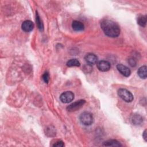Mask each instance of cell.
<instances>
[{
	"mask_svg": "<svg viewBox=\"0 0 147 147\" xmlns=\"http://www.w3.org/2000/svg\"><path fill=\"white\" fill-rule=\"evenodd\" d=\"M97 67L98 69L102 72L108 71L111 67L109 61L106 60H101L97 63Z\"/></svg>",
	"mask_w": 147,
	"mask_h": 147,
	"instance_id": "cell-6",
	"label": "cell"
},
{
	"mask_svg": "<svg viewBox=\"0 0 147 147\" xmlns=\"http://www.w3.org/2000/svg\"><path fill=\"white\" fill-rule=\"evenodd\" d=\"M131 120L132 123L135 125H138L141 124V123L142 122V121H143L141 116L138 114H136V115H133Z\"/></svg>",
	"mask_w": 147,
	"mask_h": 147,
	"instance_id": "cell-13",
	"label": "cell"
},
{
	"mask_svg": "<svg viewBox=\"0 0 147 147\" xmlns=\"http://www.w3.org/2000/svg\"><path fill=\"white\" fill-rule=\"evenodd\" d=\"M84 59H85V60L87 62V63L91 65L97 63V61H98L97 56L93 53L87 54L86 55Z\"/></svg>",
	"mask_w": 147,
	"mask_h": 147,
	"instance_id": "cell-9",
	"label": "cell"
},
{
	"mask_svg": "<svg viewBox=\"0 0 147 147\" xmlns=\"http://www.w3.org/2000/svg\"><path fill=\"white\" fill-rule=\"evenodd\" d=\"M118 95L126 102H131L133 100V94L126 89L120 88L118 91Z\"/></svg>",
	"mask_w": 147,
	"mask_h": 147,
	"instance_id": "cell-3",
	"label": "cell"
},
{
	"mask_svg": "<svg viewBox=\"0 0 147 147\" xmlns=\"http://www.w3.org/2000/svg\"><path fill=\"white\" fill-rule=\"evenodd\" d=\"M79 119L82 123L86 126L91 125L94 122V117L89 112H83L82 113Z\"/></svg>",
	"mask_w": 147,
	"mask_h": 147,
	"instance_id": "cell-2",
	"label": "cell"
},
{
	"mask_svg": "<svg viewBox=\"0 0 147 147\" xmlns=\"http://www.w3.org/2000/svg\"><path fill=\"white\" fill-rule=\"evenodd\" d=\"M72 28L75 31L79 32V31L83 30L84 26L82 22H81L80 21L75 20L72 22Z\"/></svg>",
	"mask_w": 147,
	"mask_h": 147,
	"instance_id": "cell-10",
	"label": "cell"
},
{
	"mask_svg": "<svg viewBox=\"0 0 147 147\" xmlns=\"http://www.w3.org/2000/svg\"><path fill=\"white\" fill-rule=\"evenodd\" d=\"M53 146H57V147H62L64 146V144L62 141H59L54 144L53 145Z\"/></svg>",
	"mask_w": 147,
	"mask_h": 147,
	"instance_id": "cell-18",
	"label": "cell"
},
{
	"mask_svg": "<svg viewBox=\"0 0 147 147\" xmlns=\"http://www.w3.org/2000/svg\"><path fill=\"white\" fill-rule=\"evenodd\" d=\"M60 99L63 103H67L71 102L74 99V94L71 91H65L61 94Z\"/></svg>",
	"mask_w": 147,
	"mask_h": 147,
	"instance_id": "cell-5",
	"label": "cell"
},
{
	"mask_svg": "<svg viewBox=\"0 0 147 147\" xmlns=\"http://www.w3.org/2000/svg\"><path fill=\"white\" fill-rule=\"evenodd\" d=\"M137 23L141 26L145 27L146 24V16H141L137 19Z\"/></svg>",
	"mask_w": 147,
	"mask_h": 147,
	"instance_id": "cell-15",
	"label": "cell"
},
{
	"mask_svg": "<svg viewBox=\"0 0 147 147\" xmlns=\"http://www.w3.org/2000/svg\"><path fill=\"white\" fill-rule=\"evenodd\" d=\"M100 27L105 34L110 37H117L120 34L118 24L110 20L105 19L100 22Z\"/></svg>",
	"mask_w": 147,
	"mask_h": 147,
	"instance_id": "cell-1",
	"label": "cell"
},
{
	"mask_svg": "<svg viewBox=\"0 0 147 147\" xmlns=\"http://www.w3.org/2000/svg\"><path fill=\"white\" fill-rule=\"evenodd\" d=\"M36 22H37V26L39 29V30L40 31H42L43 29H44V26H43V24L38 14V13L36 11Z\"/></svg>",
	"mask_w": 147,
	"mask_h": 147,
	"instance_id": "cell-16",
	"label": "cell"
},
{
	"mask_svg": "<svg viewBox=\"0 0 147 147\" xmlns=\"http://www.w3.org/2000/svg\"><path fill=\"white\" fill-rule=\"evenodd\" d=\"M128 63H129V64L131 67L135 66V65H136V61L135 60L133 59V58L129 59V60H128Z\"/></svg>",
	"mask_w": 147,
	"mask_h": 147,
	"instance_id": "cell-19",
	"label": "cell"
},
{
	"mask_svg": "<svg viewBox=\"0 0 147 147\" xmlns=\"http://www.w3.org/2000/svg\"><path fill=\"white\" fill-rule=\"evenodd\" d=\"M103 146H121L122 144L115 140H109L103 142Z\"/></svg>",
	"mask_w": 147,
	"mask_h": 147,
	"instance_id": "cell-11",
	"label": "cell"
},
{
	"mask_svg": "<svg viewBox=\"0 0 147 147\" xmlns=\"http://www.w3.org/2000/svg\"><path fill=\"white\" fill-rule=\"evenodd\" d=\"M42 79L46 83H48L49 80V75L48 72H45L42 75Z\"/></svg>",
	"mask_w": 147,
	"mask_h": 147,
	"instance_id": "cell-17",
	"label": "cell"
},
{
	"mask_svg": "<svg viewBox=\"0 0 147 147\" xmlns=\"http://www.w3.org/2000/svg\"><path fill=\"white\" fill-rule=\"evenodd\" d=\"M117 68L118 70V71L122 75H123L126 77L129 76L131 74V71H130V69L127 67H126V66H125V65H124L122 64H118L117 65Z\"/></svg>",
	"mask_w": 147,
	"mask_h": 147,
	"instance_id": "cell-7",
	"label": "cell"
},
{
	"mask_svg": "<svg viewBox=\"0 0 147 147\" xmlns=\"http://www.w3.org/2000/svg\"><path fill=\"white\" fill-rule=\"evenodd\" d=\"M80 62L76 59H72L68 60L67 63V65L68 67H79L80 66Z\"/></svg>",
	"mask_w": 147,
	"mask_h": 147,
	"instance_id": "cell-14",
	"label": "cell"
},
{
	"mask_svg": "<svg viewBox=\"0 0 147 147\" xmlns=\"http://www.w3.org/2000/svg\"><path fill=\"white\" fill-rule=\"evenodd\" d=\"M22 29L25 32H29L33 29L34 24L30 20H26L23 22L21 25Z\"/></svg>",
	"mask_w": 147,
	"mask_h": 147,
	"instance_id": "cell-8",
	"label": "cell"
},
{
	"mask_svg": "<svg viewBox=\"0 0 147 147\" xmlns=\"http://www.w3.org/2000/svg\"><path fill=\"white\" fill-rule=\"evenodd\" d=\"M85 102H86V101L83 99L77 100V101L71 103L69 106H68L67 107V110L70 112L75 111L80 109L84 105Z\"/></svg>",
	"mask_w": 147,
	"mask_h": 147,
	"instance_id": "cell-4",
	"label": "cell"
},
{
	"mask_svg": "<svg viewBox=\"0 0 147 147\" xmlns=\"http://www.w3.org/2000/svg\"><path fill=\"white\" fill-rule=\"evenodd\" d=\"M142 137H143L144 140H145V141H147V139H146V130H145L143 132V133H142Z\"/></svg>",
	"mask_w": 147,
	"mask_h": 147,
	"instance_id": "cell-20",
	"label": "cell"
},
{
	"mask_svg": "<svg viewBox=\"0 0 147 147\" xmlns=\"http://www.w3.org/2000/svg\"><path fill=\"white\" fill-rule=\"evenodd\" d=\"M137 74L138 75V76L142 78V79H146V76H147V74H146V65H144L141 67L138 71H137Z\"/></svg>",
	"mask_w": 147,
	"mask_h": 147,
	"instance_id": "cell-12",
	"label": "cell"
}]
</instances>
